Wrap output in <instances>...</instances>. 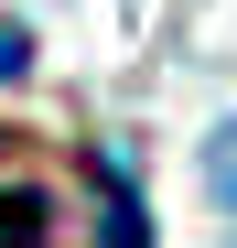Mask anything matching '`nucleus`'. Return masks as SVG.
Returning a JSON list of instances; mask_svg holds the SVG:
<instances>
[{"instance_id": "f03ea898", "label": "nucleus", "mask_w": 237, "mask_h": 248, "mask_svg": "<svg viewBox=\"0 0 237 248\" xmlns=\"http://www.w3.org/2000/svg\"><path fill=\"white\" fill-rule=\"evenodd\" d=\"M205 194H216L226 216H237V119H226L216 140H205Z\"/></svg>"}, {"instance_id": "f257e3e1", "label": "nucleus", "mask_w": 237, "mask_h": 248, "mask_svg": "<svg viewBox=\"0 0 237 248\" xmlns=\"http://www.w3.org/2000/svg\"><path fill=\"white\" fill-rule=\"evenodd\" d=\"M87 184H97V237H108V248H140V237H151V216H140V184L118 173V162H87Z\"/></svg>"}, {"instance_id": "7ed1b4c3", "label": "nucleus", "mask_w": 237, "mask_h": 248, "mask_svg": "<svg viewBox=\"0 0 237 248\" xmlns=\"http://www.w3.org/2000/svg\"><path fill=\"white\" fill-rule=\"evenodd\" d=\"M32 76V44H22V22H0V87H22Z\"/></svg>"}]
</instances>
